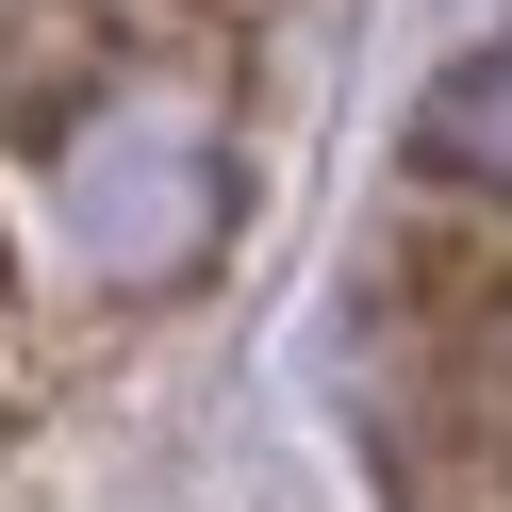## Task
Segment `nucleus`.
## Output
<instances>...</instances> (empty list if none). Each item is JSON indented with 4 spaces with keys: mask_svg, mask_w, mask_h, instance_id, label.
Masks as SVG:
<instances>
[{
    "mask_svg": "<svg viewBox=\"0 0 512 512\" xmlns=\"http://www.w3.org/2000/svg\"><path fill=\"white\" fill-rule=\"evenodd\" d=\"M215 232H232V149L199 133V116L166 100H116L100 133L67 149V248L116 281V298H149V281H199Z\"/></svg>",
    "mask_w": 512,
    "mask_h": 512,
    "instance_id": "obj_1",
    "label": "nucleus"
},
{
    "mask_svg": "<svg viewBox=\"0 0 512 512\" xmlns=\"http://www.w3.org/2000/svg\"><path fill=\"white\" fill-rule=\"evenodd\" d=\"M413 166L463 182V199H512V34L446 50V83L413 100Z\"/></svg>",
    "mask_w": 512,
    "mask_h": 512,
    "instance_id": "obj_2",
    "label": "nucleus"
}]
</instances>
